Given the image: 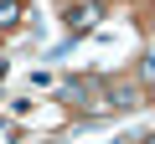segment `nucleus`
<instances>
[{
	"instance_id": "1",
	"label": "nucleus",
	"mask_w": 155,
	"mask_h": 144,
	"mask_svg": "<svg viewBox=\"0 0 155 144\" xmlns=\"http://www.w3.org/2000/svg\"><path fill=\"white\" fill-rule=\"evenodd\" d=\"M67 21H72V31H83V26H93V21H98V5H78Z\"/></svg>"
},
{
	"instance_id": "4",
	"label": "nucleus",
	"mask_w": 155,
	"mask_h": 144,
	"mask_svg": "<svg viewBox=\"0 0 155 144\" xmlns=\"http://www.w3.org/2000/svg\"><path fill=\"white\" fill-rule=\"evenodd\" d=\"M140 72H145V77H150V83H155V52L145 57V67H140Z\"/></svg>"
},
{
	"instance_id": "5",
	"label": "nucleus",
	"mask_w": 155,
	"mask_h": 144,
	"mask_svg": "<svg viewBox=\"0 0 155 144\" xmlns=\"http://www.w3.org/2000/svg\"><path fill=\"white\" fill-rule=\"evenodd\" d=\"M145 144H155V134H150V139H145Z\"/></svg>"
},
{
	"instance_id": "2",
	"label": "nucleus",
	"mask_w": 155,
	"mask_h": 144,
	"mask_svg": "<svg viewBox=\"0 0 155 144\" xmlns=\"http://www.w3.org/2000/svg\"><path fill=\"white\" fill-rule=\"evenodd\" d=\"M16 16H21L16 0H0V26H16Z\"/></svg>"
},
{
	"instance_id": "3",
	"label": "nucleus",
	"mask_w": 155,
	"mask_h": 144,
	"mask_svg": "<svg viewBox=\"0 0 155 144\" xmlns=\"http://www.w3.org/2000/svg\"><path fill=\"white\" fill-rule=\"evenodd\" d=\"M109 103H114V108H129V103H134V93H129V88H114V93H109Z\"/></svg>"
}]
</instances>
